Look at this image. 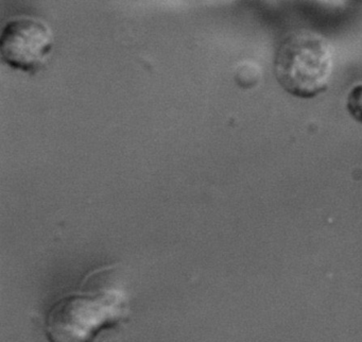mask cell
Segmentation results:
<instances>
[{
  "instance_id": "3957f363",
  "label": "cell",
  "mask_w": 362,
  "mask_h": 342,
  "mask_svg": "<svg viewBox=\"0 0 362 342\" xmlns=\"http://www.w3.org/2000/svg\"><path fill=\"white\" fill-rule=\"evenodd\" d=\"M54 44L52 30L35 18L9 21L0 38V52L11 67L35 74L47 59Z\"/></svg>"
},
{
  "instance_id": "277c9868",
  "label": "cell",
  "mask_w": 362,
  "mask_h": 342,
  "mask_svg": "<svg viewBox=\"0 0 362 342\" xmlns=\"http://www.w3.org/2000/svg\"><path fill=\"white\" fill-rule=\"evenodd\" d=\"M262 72L259 66L254 63H245L237 72V82L245 89H252L259 83Z\"/></svg>"
},
{
  "instance_id": "6da1fadb",
  "label": "cell",
  "mask_w": 362,
  "mask_h": 342,
  "mask_svg": "<svg viewBox=\"0 0 362 342\" xmlns=\"http://www.w3.org/2000/svg\"><path fill=\"white\" fill-rule=\"evenodd\" d=\"M114 265L88 272L79 288L59 297L44 319L48 342H94L103 331L128 320L130 299L113 278Z\"/></svg>"
},
{
  "instance_id": "5b68a950",
  "label": "cell",
  "mask_w": 362,
  "mask_h": 342,
  "mask_svg": "<svg viewBox=\"0 0 362 342\" xmlns=\"http://www.w3.org/2000/svg\"><path fill=\"white\" fill-rule=\"evenodd\" d=\"M347 110L354 119L362 122V83L355 85L347 96Z\"/></svg>"
},
{
  "instance_id": "7a4b0ae2",
  "label": "cell",
  "mask_w": 362,
  "mask_h": 342,
  "mask_svg": "<svg viewBox=\"0 0 362 342\" xmlns=\"http://www.w3.org/2000/svg\"><path fill=\"white\" fill-rule=\"evenodd\" d=\"M334 68L332 47L324 36L311 31L288 35L274 59L279 84L294 97L309 99L327 89Z\"/></svg>"
}]
</instances>
